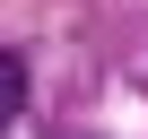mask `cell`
<instances>
[{
    "label": "cell",
    "mask_w": 148,
    "mask_h": 139,
    "mask_svg": "<svg viewBox=\"0 0 148 139\" xmlns=\"http://www.w3.org/2000/svg\"><path fill=\"white\" fill-rule=\"evenodd\" d=\"M18 104H26V61H18V52H0V122H9Z\"/></svg>",
    "instance_id": "6da1fadb"
}]
</instances>
